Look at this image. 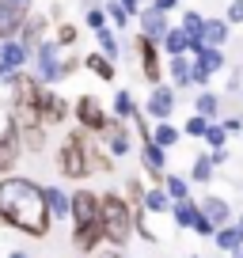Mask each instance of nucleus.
<instances>
[{
	"label": "nucleus",
	"instance_id": "obj_1",
	"mask_svg": "<svg viewBox=\"0 0 243 258\" xmlns=\"http://www.w3.org/2000/svg\"><path fill=\"white\" fill-rule=\"evenodd\" d=\"M0 220L16 232L46 235L49 232V209L46 194L31 178H0Z\"/></svg>",
	"mask_w": 243,
	"mask_h": 258
},
{
	"label": "nucleus",
	"instance_id": "obj_2",
	"mask_svg": "<svg viewBox=\"0 0 243 258\" xmlns=\"http://www.w3.org/2000/svg\"><path fill=\"white\" fill-rule=\"evenodd\" d=\"M69 213H73V220H76V232H73L76 247L91 250L99 239H103V224H99V198L91 190H80L76 198H69Z\"/></svg>",
	"mask_w": 243,
	"mask_h": 258
},
{
	"label": "nucleus",
	"instance_id": "obj_3",
	"mask_svg": "<svg viewBox=\"0 0 243 258\" xmlns=\"http://www.w3.org/2000/svg\"><path fill=\"white\" fill-rule=\"evenodd\" d=\"M99 224H103V235H106L110 243H118V247L130 239L133 220H130V209H126V202H122L118 194L99 198Z\"/></svg>",
	"mask_w": 243,
	"mask_h": 258
},
{
	"label": "nucleus",
	"instance_id": "obj_4",
	"mask_svg": "<svg viewBox=\"0 0 243 258\" xmlns=\"http://www.w3.org/2000/svg\"><path fill=\"white\" fill-rule=\"evenodd\" d=\"M57 160H61V171H65L69 178L91 175V145H88V137H84V133H69Z\"/></svg>",
	"mask_w": 243,
	"mask_h": 258
},
{
	"label": "nucleus",
	"instance_id": "obj_5",
	"mask_svg": "<svg viewBox=\"0 0 243 258\" xmlns=\"http://www.w3.org/2000/svg\"><path fill=\"white\" fill-rule=\"evenodd\" d=\"M57 42H38V46H34V64H38V80L46 84H57L61 80V57H57Z\"/></svg>",
	"mask_w": 243,
	"mask_h": 258
},
{
	"label": "nucleus",
	"instance_id": "obj_6",
	"mask_svg": "<svg viewBox=\"0 0 243 258\" xmlns=\"http://www.w3.org/2000/svg\"><path fill=\"white\" fill-rule=\"evenodd\" d=\"M23 19H27V4H19V0H0V42L19 38Z\"/></svg>",
	"mask_w": 243,
	"mask_h": 258
},
{
	"label": "nucleus",
	"instance_id": "obj_7",
	"mask_svg": "<svg viewBox=\"0 0 243 258\" xmlns=\"http://www.w3.org/2000/svg\"><path fill=\"white\" fill-rule=\"evenodd\" d=\"M38 118H42V125H57V121L69 118V103L61 95H53L46 84H42V95H38Z\"/></svg>",
	"mask_w": 243,
	"mask_h": 258
},
{
	"label": "nucleus",
	"instance_id": "obj_8",
	"mask_svg": "<svg viewBox=\"0 0 243 258\" xmlns=\"http://www.w3.org/2000/svg\"><path fill=\"white\" fill-rule=\"evenodd\" d=\"M194 53H198V64H190V84H205L220 64H224V57L217 53V46H202V49H194Z\"/></svg>",
	"mask_w": 243,
	"mask_h": 258
},
{
	"label": "nucleus",
	"instance_id": "obj_9",
	"mask_svg": "<svg viewBox=\"0 0 243 258\" xmlns=\"http://www.w3.org/2000/svg\"><path fill=\"white\" fill-rule=\"evenodd\" d=\"M19 148H23V145H19V125L8 118V125H4V133H0V175L16 167Z\"/></svg>",
	"mask_w": 243,
	"mask_h": 258
},
{
	"label": "nucleus",
	"instance_id": "obj_10",
	"mask_svg": "<svg viewBox=\"0 0 243 258\" xmlns=\"http://www.w3.org/2000/svg\"><path fill=\"white\" fill-rule=\"evenodd\" d=\"M76 121H80L84 129H91V133H99V129L106 125V114H103V106H99V99H91V95L76 99Z\"/></svg>",
	"mask_w": 243,
	"mask_h": 258
},
{
	"label": "nucleus",
	"instance_id": "obj_11",
	"mask_svg": "<svg viewBox=\"0 0 243 258\" xmlns=\"http://www.w3.org/2000/svg\"><path fill=\"white\" fill-rule=\"evenodd\" d=\"M137 57H141V69H145V80L156 84L160 80V53H156V42L141 34L137 38Z\"/></svg>",
	"mask_w": 243,
	"mask_h": 258
},
{
	"label": "nucleus",
	"instance_id": "obj_12",
	"mask_svg": "<svg viewBox=\"0 0 243 258\" xmlns=\"http://www.w3.org/2000/svg\"><path fill=\"white\" fill-rule=\"evenodd\" d=\"M27 57H31V49H27L19 38H4V46H0V64H4V69H16L19 73L27 64Z\"/></svg>",
	"mask_w": 243,
	"mask_h": 258
},
{
	"label": "nucleus",
	"instance_id": "obj_13",
	"mask_svg": "<svg viewBox=\"0 0 243 258\" xmlns=\"http://www.w3.org/2000/svg\"><path fill=\"white\" fill-rule=\"evenodd\" d=\"M171 110H175V91L163 88V84H156L152 95H148V114H152V118H167Z\"/></svg>",
	"mask_w": 243,
	"mask_h": 258
},
{
	"label": "nucleus",
	"instance_id": "obj_14",
	"mask_svg": "<svg viewBox=\"0 0 243 258\" xmlns=\"http://www.w3.org/2000/svg\"><path fill=\"white\" fill-rule=\"evenodd\" d=\"M99 133L106 137V148H110L114 156H126V152H130V133L122 129V121H110V118H106V125L99 129Z\"/></svg>",
	"mask_w": 243,
	"mask_h": 258
},
{
	"label": "nucleus",
	"instance_id": "obj_15",
	"mask_svg": "<svg viewBox=\"0 0 243 258\" xmlns=\"http://www.w3.org/2000/svg\"><path fill=\"white\" fill-rule=\"evenodd\" d=\"M141 34H145V38H152V42H160L163 34H167V19H163V12L148 8L145 16H141Z\"/></svg>",
	"mask_w": 243,
	"mask_h": 258
},
{
	"label": "nucleus",
	"instance_id": "obj_16",
	"mask_svg": "<svg viewBox=\"0 0 243 258\" xmlns=\"http://www.w3.org/2000/svg\"><path fill=\"white\" fill-rule=\"evenodd\" d=\"M42 31H46V16H31V12H27L23 31H19V42H23L27 49H34L42 42Z\"/></svg>",
	"mask_w": 243,
	"mask_h": 258
},
{
	"label": "nucleus",
	"instance_id": "obj_17",
	"mask_svg": "<svg viewBox=\"0 0 243 258\" xmlns=\"http://www.w3.org/2000/svg\"><path fill=\"white\" fill-rule=\"evenodd\" d=\"M202 23L205 19L198 16V12H187V16H183V34L190 38V49H202Z\"/></svg>",
	"mask_w": 243,
	"mask_h": 258
},
{
	"label": "nucleus",
	"instance_id": "obj_18",
	"mask_svg": "<svg viewBox=\"0 0 243 258\" xmlns=\"http://www.w3.org/2000/svg\"><path fill=\"white\" fill-rule=\"evenodd\" d=\"M224 38H228V27L220 19H205L202 23V46H220Z\"/></svg>",
	"mask_w": 243,
	"mask_h": 258
},
{
	"label": "nucleus",
	"instance_id": "obj_19",
	"mask_svg": "<svg viewBox=\"0 0 243 258\" xmlns=\"http://www.w3.org/2000/svg\"><path fill=\"white\" fill-rule=\"evenodd\" d=\"M202 217L209 220V224H224V220H228V205L220 202V198H205V205H202Z\"/></svg>",
	"mask_w": 243,
	"mask_h": 258
},
{
	"label": "nucleus",
	"instance_id": "obj_20",
	"mask_svg": "<svg viewBox=\"0 0 243 258\" xmlns=\"http://www.w3.org/2000/svg\"><path fill=\"white\" fill-rule=\"evenodd\" d=\"M42 194H46V209L53 213V217H65V213H69V198L57 190V186H46Z\"/></svg>",
	"mask_w": 243,
	"mask_h": 258
},
{
	"label": "nucleus",
	"instance_id": "obj_21",
	"mask_svg": "<svg viewBox=\"0 0 243 258\" xmlns=\"http://www.w3.org/2000/svg\"><path fill=\"white\" fill-rule=\"evenodd\" d=\"M84 64H88V69L99 76V80H114V61H110V57H103V53H91Z\"/></svg>",
	"mask_w": 243,
	"mask_h": 258
},
{
	"label": "nucleus",
	"instance_id": "obj_22",
	"mask_svg": "<svg viewBox=\"0 0 243 258\" xmlns=\"http://www.w3.org/2000/svg\"><path fill=\"white\" fill-rule=\"evenodd\" d=\"M145 167L152 171V175H163V148L160 145H152V141H145Z\"/></svg>",
	"mask_w": 243,
	"mask_h": 258
},
{
	"label": "nucleus",
	"instance_id": "obj_23",
	"mask_svg": "<svg viewBox=\"0 0 243 258\" xmlns=\"http://www.w3.org/2000/svg\"><path fill=\"white\" fill-rule=\"evenodd\" d=\"M160 42L167 46V53H171V57H175V53H187V49H190V38H187L183 31H167Z\"/></svg>",
	"mask_w": 243,
	"mask_h": 258
},
{
	"label": "nucleus",
	"instance_id": "obj_24",
	"mask_svg": "<svg viewBox=\"0 0 243 258\" xmlns=\"http://www.w3.org/2000/svg\"><path fill=\"white\" fill-rule=\"evenodd\" d=\"M171 76H175V84H190V61L183 53L171 57Z\"/></svg>",
	"mask_w": 243,
	"mask_h": 258
},
{
	"label": "nucleus",
	"instance_id": "obj_25",
	"mask_svg": "<svg viewBox=\"0 0 243 258\" xmlns=\"http://www.w3.org/2000/svg\"><path fill=\"white\" fill-rule=\"evenodd\" d=\"M194 217H198L194 202H187V198H178V205H175V220H178L183 228H190V224H194Z\"/></svg>",
	"mask_w": 243,
	"mask_h": 258
},
{
	"label": "nucleus",
	"instance_id": "obj_26",
	"mask_svg": "<svg viewBox=\"0 0 243 258\" xmlns=\"http://www.w3.org/2000/svg\"><path fill=\"white\" fill-rule=\"evenodd\" d=\"M99 49H103V57H110V61H114V57H118V42H114V34L110 31H106V27H99Z\"/></svg>",
	"mask_w": 243,
	"mask_h": 258
},
{
	"label": "nucleus",
	"instance_id": "obj_27",
	"mask_svg": "<svg viewBox=\"0 0 243 258\" xmlns=\"http://www.w3.org/2000/svg\"><path fill=\"white\" fill-rule=\"evenodd\" d=\"M148 141H152V145H160V148H171V145L178 141V133H175L171 125H160V129L152 133V137H148Z\"/></svg>",
	"mask_w": 243,
	"mask_h": 258
},
{
	"label": "nucleus",
	"instance_id": "obj_28",
	"mask_svg": "<svg viewBox=\"0 0 243 258\" xmlns=\"http://www.w3.org/2000/svg\"><path fill=\"white\" fill-rule=\"evenodd\" d=\"M114 114H118V118H130L133 114V95L130 91H118V95H114Z\"/></svg>",
	"mask_w": 243,
	"mask_h": 258
},
{
	"label": "nucleus",
	"instance_id": "obj_29",
	"mask_svg": "<svg viewBox=\"0 0 243 258\" xmlns=\"http://www.w3.org/2000/svg\"><path fill=\"white\" fill-rule=\"evenodd\" d=\"M145 205H148L152 213L167 209V190H152V194H145Z\"/></svg>",
	"mask_w": 243,
	"mask_h": 258
},
{
	"label": "nucleus",
	"instance_id": "obj_30",
	"mask_svg": "<svg viewBox=\"0 0 243 258\" xmlns=\"http://www.w3.org/2000/svg\"><path fill=\"white\" fill-rule=\"evenodd\" d=\"M103 16H106V19H114L118 27H126V16H130V12H126V8L118 4V0H114V4H106V12H103Z\"/></svg>",
	"mask_w": 243,
	"mask_h": 258
},
{
	"label": "nucleus",
	"instance_id": "obj_31",
	"mask_svg": "<svg viewBox=\"0 0 243 258\" xmlns=\"http://www.w3.org/2000/svg\"><path fill=\"white\" fill-rule=\"evenodd\" d=\"M73 42H76V27L61 23V27H57V46H73Z\"/></svg>",
	"mask_w": 243,
	"mask_h": 258
},
{
	"label": "nucleus",
	"instance_id": "obj_32",
	"mask_svg": "<svg viewBox=\"0 0 243 258\" xmlns=\"http://www.w3.org/2000/svg\"><path fill=\"white\" fill-rule=\"evenodd\" d=\"M202 137L209 141L213 148H220V145H224V125H205V133H202Z\"/></svg>",
	"mask_w": 243,
	"mask_h": 258
},
{
	"label": "nucleus",
	"instance_id": "obj_33",
	"mask_svg": "<svg viewBox=\"0 0 243 258\" xmlns=\"http://www.w3.org/2000/svg\"><path fill=\"white\" fill-rule=\"evenodd\" d=\"M198 114H202V118H213V114H217V95H202L198 99Z\"/></svg>",
	"mask_w": 243,
	"mask_h": 258
},
{
	"label": "nucleus",
	"instance_id": "obj_34",
	"mask_svg": "<svg viewBox=\"0 0 243 258\" xmlns=\"http://www.w3.org/2000/svg\"><path fill=\"white\" fill-rule=\"evenodd\" d=\"M209 175H213V160H209V156H202V160L194 163V178H198V182H205Z\"/></svg>",
	"mask_w": 243,
	"mask_h": 258
},
{
	"label": "nucleus",
	"instance_id": "obj_35",
	"mask_svg": "<svg viewBox=\"0 0 243 258\" xmlns=\"http://www.w3.org/2000/svg\"><path fill=\"white\" fill-rule=\"evenodd\" d=\"M217 243H220L224 250H232L235 243H239V232H235V228H224V232H217Z\"/></svg>",
	"mask_w": 243,
	"mask_h": 258
},
{
	"label": "nucleus",
	"instance_id": "obj_36",
	"mask_svg": "<svg viewBox=\"0 0 243 258\" xmlns=\"http://www.w3.org/2000/svg\"><path fill=\"white\" fill-rule=\"evenodd\" d=\"M167 194L171 198H187V182L183 178H167Z\"/></svg>",
	"mask_w": 243,
	"mask_h": 258
},
{
	"label": "nucleus",
	"instance_id": "obj_37",
	"mask_svg": "<svg viewBox=\"0 0 243 258\" xmlns=\"http://www.w3.org/2000/svg\"><path fill=\"white\" fill-rule=\"evenodd\" d=\"M187 133H190V137H202V133H205V118H202V114L187 121Z\"/></svg>",
	"mask_w": 243,
	"mask_h": 258
},
{
	"label": "nucleus",
	"instance_id": "obj_38",
	"mask_svg": "<svg viewBox=\"0 0 243 258\" xmlns=\"http://www.w3.org/2000/svg\"><path fill=\"white\" fill-rule=\"evenodd\" d=\"M88 27H91V31H99V27H106V16H103V12H99V8H91V12H88Z\"/></svg>",
	"mask_w": 243,
	"mask_h": 258
},
{
	"label": "nucleus",
	"instance_id": "obj_39",
	"mask_svg": "<svg viewBox=\"0 0 243 258\" xmlns=\"http://www.w3.org/2000/svg\"><path fill=\"white\" fill-rule=\"evenodd\" d=\"M190 228H194L198 235H213V224H209V220L202 217V213H198V217H194V224H190Z\"/></svg>",
	"mask_w": 243,
	"mask_h": 258
},
{
	"label": "nucleus",
	"instance_id": "obj_40",
	"mask_svg": "<svg viewBox=\"0 0 243 258\" xmlns=\"http://www.w3.org/2000/svg\"><path fill=\"white\" fill-rule=\"evenodd\" d=\"M76 69H80V61H76V57H65V61H61V80H65V76H73Z\"/></svg>",
	"mask_w": 243,
	"mask_h": 258
},
{
	"label": "nucleus",
	"instance_id": "obj_41",
	"mask_svg": "<svg viewBox=\"0 0 243 258\" xmlns=\"http://www.w3.org/2000/svg\"><path fill=\"white\" fill-rule=\"evenodd\" d=\"M228 19H232V23H243V0H235L232 8H228Z\"/></svg>",
	"mask_w": 243,
	"mask_h": 258
},
{
	"label": "nucleus",
	"instance_id": "obj_42",
	"mask_svg": "<svg viewBox=\"0 0 243 258\" xmlns=\"http://www.w3.org/2000/svg\"><path fill=\"white\" fill-rule=\"evenodd\" d=\"M12 80H16V69H4V64H0V84L12 88Z\"/></svg>",
	"mask_w": 243,
	"mask_h": 258
},
{
	"label": "nucleus",
	"instance_id": "obj_43",
	"mask_svg": "<svg viewBox=\"0 0 243 258\" xmlns=\"http://www.w3.org/2000/svg\"><path fill=\"white\" fill-rule=\"evenodd\" d=\"M175 4H178V0H156L152 8H156V12H163V16H167V12H171V8H175Z\"/></svg>",
	"mask_w": 243,
	"mask_h": 258
},
{
	"label": "nucleus",
	"instance_id": "obj_44",
	"mask_svg": "<svg viewBox=\"0 0 243 258\" xmlns=\"http://www.w3.org/2000/svg\"><path fill=\"white\" fill-rule=\"evenodd\" d=\"M118 4H122V8H126V12H130V16H133V12H137V8H141V0H118Z\"/></svg>",
	"mask_w": 243,
	"mask_h": 258
},
{
	"label": "nucleus",
	"instance_id": "obj_45",
	"mask_svg": "<svg viewBox=\"0 0 243 258\" xmlns=\"http://www.w3.org/2000/svg\"><path fill=\"white\" fill-rule=\"evenodd\" d=\"M232 250H235V258H243V235H239V243H235Z\"/></svg>",
	"mask_w": 243,
	"mask_h": 258
},
{
	"label": "nucleus",
	"instance_id": "obj_46",
	"mask_svg": "<svg viewBox=\"0 0 243 258\" xmlns=\"http://www.w3.org/2000/svg\"><path fill=\"white\" fill-rule=\"evenodd\" d=\"M12 258H27V254H23V250H16V254H12Z\"/></svg>",
	"mask_w": 243,
	"mask_h": 258
},
{
	"label": "nucleus",
	"instance_id": "obj_47",
	"mask_svg": "<svg viewBox=\"0 0 243 258\" xmlns=\"http://www.w3.org/2000/svg\"><path fill=\"white\" fill-rule=\"evenodd\" d=\"M103 258H118V254H110V250H106V254H103Z\"/></svg>",
	"mask_w": 243,
	"mask_h": 258
},
{
	"label": "nucleus",
	"instance_id": "obj_48",
	"mask_svg": "<svg viewBox=\"0 0 243 258\" xmlns=\"http://www.w3.org/2000/svg\"><path fill=\"white\" fill-rule=\"evenodd\" d=\"M19 4H31V0H19Z\"/></svg>",
	"mask_w": 243,
	"mask_h": 258
}]
</instances>
